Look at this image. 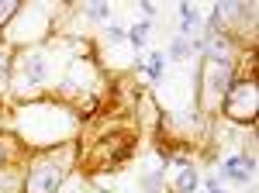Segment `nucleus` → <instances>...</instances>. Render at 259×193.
<instances>
[{
	"instance_id": "obj_1",
	"label": "nucleus",
	"mask_w": 259,
	"mask_h": 193,
	"mask_svg": "<svg viewBox=\"0 0 259 193\" xmlns=\"http://www.w3.org/2000/svg\"><path fill=\"white\" fill-rule=\"evenodd\" d=\"M228 114L232 117H256V86L252 83H239L235 90H228Z\"/></svg>"
},
{
	"instance_id": "obj_2",
	"label": "nucleus",
	"mask_w": 259,
	"mask_h": 193,
	"mask_svg": "<svg viewBox=\"0 0 259 193\" xmlns=\"http://www.w3.org/2000/svg\"><path fill=\"white\" fill-rule=\"evenodd\" d=\"M62 183V169L56 162H38L31 176H28V193H56V186Z\"/></svg>"
},
{
	"instance_id": "obj_3",
	"label": "nucleus",
	"mask_w": 259,
	"mask_h": 193,
	"mask_svg": "<svg viewBox=\"0 0 259 193\" xmlns=\"http://www.w3.org/2000/svg\"><path fill=\"white\" fill-rule=\"evenodd\" d=\"M221 176H232V179H249V176H252V162H249V159H232V162L221 169Z\"/></svg>"
},
{
	"instance_id": "obj_4",
	"label": "nucleus",
	"mask_w": 259,
	"mask_h": 193,
	"mask_svg": "<svg viewBox=\"0 0 259 193\" xmlns=\"http://www.w3.org/2000/svg\"><path fill=\"white\" fill-rule=\"evenodd\" d=\"M207 56L225 66V56H228V41L218 38V35H207Z\"/></svg>"
},
{
	"instance_id": "obj_5",
	"label": "nucleus",
	"mask_w": 259,
	"mask_h": 193,
	"mask_svg": "<svg viewBox=\"0 0 259 193\" xmlns=\"http://www.w3.org/2000/svg\"><path fill=\"white\" fill-rule=\"evenodd\" d=\"M228 79H232V73H228V66H221V69H214V76H211V90H214L218 96H225L228 90H232V83H228Z\"/></svg>"
},
{
	"instance_id": "obj_6",
	"label": "nucleus",
	"mask_w": 259,
	"mask_h": 193,
	"mask_svg": "<svg viewBox=\"0 0 259 193\" xmlns=\"http://www.w3.org/2000/svg\"><path fill=\"white\" fill-rule=\"evenodd\" d=\"M24 69H28V79L31 83H41L45 79V56H28Z\"/></svg>"
},
{
	"instance_id": "obj_7",
	"label": "nucleus",
	"mask_w": 259,
	"mask_h": 193,
	"mask_svg": "<svg viewBox=\"0 0 259 193\" xmlns=\"http://www.w3.org/2000/svg\"><path fill=\"white\" fill-rule=\"evenodd\" d=\"M177 186H180L183 193H190L194 186H197V173H194V169H183V173H180V183H177Z\"/></svg>"
},
{
	"instance_id": "obj_8",
	"label": "nucleus",
	"mask_w": 259,
	"mask_h": 193,
	"mask_svg": "<svg viewBox=\"0 0 259 193\" xmlns=\"http://www.w3.org/2000/svg\"><path fill=\"white\" fill-rule=\"evenodd\" d=\"M14 11H18V0H4V4H0V24H4V21L11 18Z\"/></svg>"
},
{
	"instance_id": "obj_9",
	"label": "nucleus",
	"mask_w": 259,
	"mask_h": 193,
	"mask_svg": "<svg viewBox=\"0 0 259 193\" xmlns=\"http://www.w3.org/2000/svg\"><path fill=\"white\" fill-rule=\"evenodd\" d=\"M145 31H149V24H135V28H132V41L142 45V41H145Z\"/></svg>"
},
{
	"instance_id": "obj_10",
	"label": "nucleus",
	"mask_w": 259,
	"mask_h": 193,
	"mask_svg": "<svg viewBox=\"0 0 259 193\" xmlns=\"http://www.w3.org/2000/svg\"><path fill=\"white\" fill-rule=\"evenodd\" d=\"M173 56H177V59H183V56H187V41H183V38H177V41H173Z\"/></svg>"
},
{
	"instance_id": "obj_11",
	"label": "nucleus",
	"mask_w": 259,
	"mask_h": 193,
	"mask_svg": "<svg viewBox=\"0 0 259 193\" xmlns=\"http://www.w3.org/2000/svg\"><path fill=\"white\" fill-rule=\"evenodd\" d=\"M4 79H7V56L0 52V83H4Z\"/></svg>"
},
{
	"instance_id": "obj_12",
	"label": "nucleus",
	"mask_w": 259,
	"mask_h": 193,
	"mask_svg": "<svg viewBox=\"0 0 259 193\" xmlns=\"http://www.w3.org/2000/svg\"><path fill=\"white\" fill-rule=\"evenodd\" d=\"M0 159H4V152H0Z\"/></svg>"
}]
</instances>
